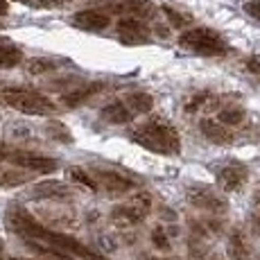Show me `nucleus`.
Listing matches in <instances>:
<instances>
[{"label":"nucleus","instance_id":"7c9ffc66","mask_svg":"<svg viewBox=\"0 0 260 260\" xmlns=\"http://www.w3.org/2000/svg\"><path fill=\"white\" fill-rule=\"evenodd\" d=\"M247 68H249V71H251L253 75H258V77H260V59H256V57L247 59Z\"/></svg>","mask_w":260,"mask_h":260},{"label":"nucleus","instance_id":"b1692460","mask_svg":"<svg viewBox=\"0 0 260 260\" xmlns=\"http://www.w3.org/2000/svg\"><path fill=\"white\" fill-rule=\"evenodd\" d=\"M152 242H154V247H156L158 251H168V249H170V238H168L166 229H163V226L154 229V231H152Z\"/></svg>","mask_w":260,"mask_h":260},{"label":"nucleus","instance_id":"f03ea898","mask_svg":"<svg viewBox=\"0 0 260 260\" xmlns=\"http://www.w3.org/2000/svg\"><path fill=\"white\" fill-rule=\"evenodd\" d=\"M129 141L141 145L143 149L158 156H179L181 154V136L172 124L163 122L161 118H152L141 122L129 132Z\"/></svg>","mask_w":260,"mask_h":260},{"label":"nucleus","instance_id":"4468645a","mask_svg":"<svg viewBox=\"0 0 260 260\" xmlns=\"http://www.w3.org/2000/svg\"><path fill=\"white\" fill-rule=\"evenodd\" d=\"M104 88H107L104 82H88V84H84V86H77L71 93H63L61 102L66 104L68 109H75V107H79V104H86L88 100L95 98L98 93H102Z\"/></svg>","mask_w":260,"mask_h":260},{"label":"nucleus","instance_id":"c756f323","mask_svg":"<svg viewBox=\"0 0 260 260\" xmlns=\"http://www.w3.org/2000/svg\"><path fill=\"white\" fill-rule=\"evenodd\" d=\"M260 199V197H258ZM251 226H253V231L260 236V204L256 206V211H253V215H251Z\"/></svg>","mask_w":260,"mask_h":260},{"label":"nucleus","instance_id":"393cba45","mask_svg":"<svg viewBox=\"0 0 260 260\" xmlns=\"http://www.w3.org/2000/svg\"><path fill=\"white\" fill-rule=\"evenodd\" d=\"M48 132L52 134L57 141H61V143H73V134L68 132L66 127H63L61 122H50V127H48Z\"/></svg>","mask_w":260,"mask_h":260},{"label":"nucleus","instance_id":"6ab92c4d","mask_svg":"<svg viewBox=\"0 0 260 260\" xmlns=\"http://www.w3.org/2000/svg\"><path fill=\"white\" fill-rule=\"evenodd\" d=\"M229 258L231 260H247L249 256H251V247H249L247 238H244L242 231H233L231 238H229Z\"/></svg>","mask_w":260,"mask_h":260},{"label":"nucleus","instance_id":"f3484780","mask_svg":"<svg viewBox=\"0 0 260 260\" xmlns=\"http://www.w3.org/2000/svg\"><path fill=\"white\" fill-rule=\"evenodd\" d=\"M122 102L127 104V109L134 113V116H145L154 109V98L149 93H143V91H132L122 98Z\"/></svg>","mask_w":260,"mask_h":260},{"label":"nucleus","instance_id":"2f4dec72","mask_svg":"<svg viewBox=\"0 0 260 260\" xmlns=\"http://www.w3.org/2000/svg\"><path fill=\"white\" fill-rule=\"evenodd\" d=\"M9 14V0H0V16H7Z\"/></svg>","mask_w":260,"mask_h":260},{"label":"nucleus","instance_id":"72a5a7b5","mask_svg":"<svg viewBox=\"0 0 260 260\" xmlns=\"http://www.w3.org/2000/svg\"><path fill=\"white\" fill-rule=\"evenodd\" d=\"M12 260H27V258H12Z\"/></svg>","mask_w":260,"mask_h":260},{"label":"nucleus","instance_id":"f704fd0d","mask_svg":"<svg viewBox=\"0 0 260 260\" xmlns=\"http://www.w3.org/2000/svg\"><path fill=\"white\" fill-rule=\"evenodd\" d=\"M211 260H219V258H211Z\"/></svg>","mask_w":260,"mask_h":260},{"label":"nucleus","instance_id":"dca6fc26","mask_svg":"<svg viewBox=\"0 0 260 260\" xmlns=\"http://www.w3.org/2000/svg\"><path fill=\"white\" fill-rule=\"evenodd\" d=\"M32 194L41 199H71L73 188L63 181H43L32 188Z\"/></svg>","mask_w":260,"mask_h":260},{"label":"nucleus","instance_id":"2eb2a0df","mask_svg":"<svg viewBox=\"0 0 260 260\" xmlns=\"http://www.w3.org/2000/svg\"><path fill=\"white\" fill-rule=\"evenodd\" d=\"M132 118H134V113L129 111L127 104H124L122 100H113V102H109L107 107L100 109V120L107 124H124Z\"/></svg>","mask_w":260,"mask_h":260},{"label":"nucleus","instance_id":"a211bd4d","mask_svg":"<svg viewBox=\"0 0 260 260\" xmlns=\"http://www.w3.org/2000/svg\"><path fill=\"white\" fill-rule=\"evenodd\" d=\"M23 63V50L7 39H0V71H9Z\"/></svg>","mask_w":260,"mask_h":260},{"label":"nucleus","instance_id":"f8f14e48","mask_svg":"<svg viewBox=\"0 0 260 260\" xmlns=\"http://www.w3.org/2000/svg\"><path fill=\"white\" fill-rule=\"evenodd\" d=\"M71 23L77 29L84 32H104V29L111 25V14H107L100 7H91V9H82V12H75Z\"/></svg>","mask_w":260,"mask_h":260},{"label":"nucleus","instance_id":"39448f33","mask_svg":"<svg viewBox=\"0 0 260 260\" xmlns=\"http://www.w3.org/2000/svg\"><path fill=\"white\" fill-rule=\"evenodd\" d=\"M0 161L12 163V166L23 168V170H29V172H39V174H50L59 166V163L50 156L29 152V149L14 147V145H7L3 141H0Z\"/></svg>","mask_w":260,"mask_h":260},{"label":"nucleus","instance_id":"7ed1b4c3","mask_svg":"<svg viewBox=\"0 0 260 260\" xmlns=\"http://www.w3.org/2000/svg\"><path fill=\"white\" fill-rule=\"evenodd\" d=\"M0 98L7 107L16 109L25 116H52L57 111V104L48 95L27 86H5Z\"/></svg>","mask_w":260,"mask_h":260},{"label":"nucleus","instance_id":"20e7f679","mask_svg":"<svg viewBox=\"0 0 260 260\" xmlns=\"http://www.w3.org/2000/svg\"><path fill=\"white\" fill-rule=\"evenodd\" d=\"M179 46L188 52L202 54V57H224L229 52V43L217 29L211 27H188L179 37Z\"/></svg>","mask_w":260,"mask_h":260},{"label":"nucleus","instance_id":"423d86ee","mask_svg":"<svg viewBox=\"0 0 260 260\" xmlns=\"http://www.w3.org/2000/svg\"><path fill=\"white\" fill-rule=\"evenodd\" d=\"M152 213V194L149 192H136L134 197H129L127 202L113 206V222L120 224H141L147 215Z\"/></svg>","mask_w":260,"mask_h":260},{"label":"nucleus","instance_id":"f257e3e1","mask_svg":"<svg viewBox=\"0 0 260 260\" xmlns=\"http://www.w3.org/2000/svg\"><path fill=\"white\" fill-rule=\"evenodd\" d=\"M5 224L9 226V231L21 236L29 247H34L41 253H50V256L61 258V260H71V258L107 260L104 256L95 253L91 247L79 242L77 238L43 226V224L39 222V219H34L23 206H9L7 213H5Z\"/></svg>","mask_w":260,"mask_h":260},{"label":"nucleus","instance_id":"aec40b11","mask_svg":"<svg viewBox=\"0 0 260 260\" xmlns=\"http://www.w3.org/2000/svg\"><path fill=\"white\" fill-rule=\"evenodd\" d=\"M217 120L222 124H226V127H238V124H242L244 120H247V113H244V109L238 107V104H229L226 109L219 111Z\"/></svg>","mask_w":260,"mask_h":260},{"label":"nucleus","instance_id":"c85d7f7f","mask_svg":"<svg viewBox=\"0 0 260 260\" xmlns=\"http://www.w3.org/2000/svg\"><path fill=\"white\" fill-rule=\"evenodd\" d=\"M244 12L260 23V0H249V3H244Z\"/></svg>","mask_w":260,"mask_h":260},{"label":"nucleus","instance_id":"9d476101","mask_svg":"<svg viewBox=\"0 0 260 260\" xmlns=\"http://www.w3.org/2000/svg\"><path fill=\"white\" fill-rule=\"evenodd\" d=\"M100 9L107 14H116V16H136V18H152L156 14L149 0H104L100 3Z\"/></svg>","mask_w":260,"mask_h":260},{"label":"nucleus","instance_id":"412c9836","mask_svg":"<svg viewBox=\"0 0 260 260\" xmlns=\"http://www.w3.org/2000/svg\"><path fill=\"white\" fill-rule=\"evenodd\" d=\"M68 174H71L73 181L82 183V186H86L88 190H98V181L93 179V174L88 172V170H84V168H71V170H68Z\"/></svg>","mask_w":260,"mask_h":260},{"label":"nucleus","instance_id":"6e6552de","mask_svg":"<svg viewBox=\"0 0 260 260\" xmlns=\"http://www.w3.org/2000/svg\"><path fill=\"white\" fill-rule=\"evenodd\" d=\"M118 39L124 46H145L152 41V29L143 18L136 16H120V21L116 25Z\"/></svg>","mask_w":260,"mask_h":260},{"label":"nucleus","instance_id":"0eeeda50","mask_svg":"<svg viewBox=\"0 0 260 260\" xmlns=\"http://www.w3.org/2000/svg\"><path fill=\"white\" fill-rule=\"evenodd\" d=\"M186 199L199 211H206L211 215H222L229 211V199L222 197L219 192H215L211 186L204 183H192L186 188Z\"/></svg>","mask_w":260,"mask_h":260},{"label":"nucleus","instance_id":"473e14b6","mask_svg":"<svg viewBox=\"0 0 260 260\" xmlns=\"http://www.w3.org/2000/svg\"><path fill=\"white\" fill-rule=\"evenodd\" d=\"M0 260H3V247H0Z\"/></svg>","mask_w":260,"mask_h":260},{"label":"nucleus","instance_id":"1a4fd4ad","mask_svg":"<svg viewBox=\"0 0 260 260\" xmlns=\"http://www.w3.org/2000/svg\"><path fill=\"white\" fill-rule=\"evenodd\" d=\"M93 179L98 181V190H104L107 194L116 197V194H124L132 192L134 188L138 186L136 179H132L124 172H116V170H93Z\"/></svg>","mask_w":260,"mask_h":260},{"label":"nucleus","instance_id":"bb28decb","mask_svg":"<svg viewBox=\"0 0 260 260\" xmlns=\"http://www.w3.org/2000/svg\"><path fill=\"white\" fill-rule=\"evenodd\" d=\"M23 5H29V7H41V9H50V7H59L63 0H18Z\"/></svg>","mask_w":260,"mask_h":260},{"label":"nucleus","instance_id":"cd10ccee","mask_svg":"<svg viewBox=\"0 0 260 260\" xmlns=\"http://www.w3.org/2000/svg\"><path fill=\"white\" fill-rule=\"evenodd\" d=\"M208 100H211V95H208V93H199V95H194V98H192V100H190V102H188L186 111H192V113H194V111H197L199 107H204V104H206Z\"/></svg>","mask_w":260,"mask_h":260},{"label":"nucleus","instance_id":"ddd939ff","mask_svg":"<svg viewBox=\"0 0 260 260\" xmlns=\"http://www.w3.org/2000/svg\"><path fill=\"white\" fill-rule=\"evenodd\" d=\"M199 132H202L204 138L213 145H229L233 141L231 129H229L226 124H222L219 120H213V118L199 120Z\"/></svg>","mask_w":260,"mask_h":260},{"label":"nucleus","instance_id":"5701e85b","mask_svg":"<svg viewBox=\"0 0 260 260\" xmlns=\"http://www.w3.org/2000/svg\"><path fill=\"white\" fill-rule=\"evenodd\" d=\"M161 9H163V14H166V16H168V21L172 23L174 27H188V25L192 23V18L186 16V14H181V12H179V9H172V7H170V5H163Z\"/></svg>","mask_w":260,"mask_h":260},{"label":"nucleus","instance_id":"4be33fe9","mask_svg":"<svg viewBox=\"0 0 260 260\" xmlns=\"http://www.w3.org/2000/svg\"><path fill=\"white\" fill-rule=\"evenodd\" d=\"M57 68H59V61H54V59H32L27 63V73L32 75H43L50 71H57Z\"/></svg>","mask_w":260,"mask_h":260},{"label":"nucleus","instance_id":"9b49d317","mask_svg":"<svg viewBox=\"0 0 260 260\" xmlns=\"http://www.w3.org/2000/svg\"><path fill=\"white\" fill-rule=\"evenodd\" d=\"M217 188L224 190V192H236L249 181V170L244 163H238V161H231L226 166H222L217 170Z\"/></svg>","mask_w":260,"mask_h":260},{"label":"nucleus","instance_id":"a878e982","mask_svg":"<svg viewBox=\"0 0 260 260\" xmlns=\"http://www.w3.org/2000/svg\"><path fill=\"white\" fill-rule=\"evenodd\" d=\"M27 177H21L16 172H5L0 170V186H16V183H23Z\"/></svg>","mask_w":260,"mask_h":260}]
</instances>
